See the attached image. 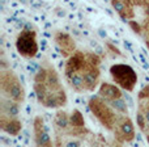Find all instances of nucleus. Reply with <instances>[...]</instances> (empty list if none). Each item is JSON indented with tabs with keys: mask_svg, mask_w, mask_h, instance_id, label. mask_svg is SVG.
Masks as SVG:
<instances>
[{
	"mask_svg": "<svg viewBox=\"0 0 149 147\" xmlns=\"http://www.w3.org/2000/svg\"><path fill=\"white\" fill-rule=\"evenodd\" d=\"M0 1H1V3H4V4H5V3H7L8 0H0Z\"/></svg>",
	"mask_w": 149,
	"mask_h": 147,
	"instance_id": "37998d69",
	"label": "nucleus"
},
{
	"mask_svg": "<svg viewBox=\"0 0 149 147\" xmlns=\"http://www.w3.org/2000/svg\"><path fill=\"white\" fill-rule=\"evenodd\" d=\"M107 47H109V49L111 50V51H114V53H115L116 55H122V53L119 51V49H116V47H114V46H113V45H111V44H109V45H107Z\"/></svg>",
	"mask_w": 149,
	"mask_h": 147,
	"instance_id": "a878e982",
	"label": "nucleus"
},
{
	"mask_svg": "<svg viewBox=\"0 0 149 147\" xmlns=\"http://www.w3.org/2000/svg\"><path fill=\"white\" fill-rule=\"evenodd\" d=\"M25 29H29V30H34L33 25H31L30 23H26V24H25Z\"/></svg>",
	"mask_w": 149,
	"mask_h": 147,
	"instance_id": "c756f323",
	"label": "nucleus"
},
{
	"mask_svg": "<svg viewBox=\"0 0 149 147\" xmlns=\"http://www.w3.org/2000/svg\"><path fill=\"white\" fill-rule=\"evenodd\" d=\"M47 132L49 127L43 125L42 117H37L34 120V135H36V143L38 146H51V138Z\"/></svg>",
	"mask_w": 149,
	"mask_h": 147,
	"instance_id": "423d86ee",
	"label": "nucleus"
},
{
	"mask_svg": "<svg viewBox=\"0 0 149 147\" xmlns=\"http://www.w3.org/2000/svg\"><path fill=\"white\" fill-rule=\"evenodd\" d=\"M98 34H100V36L102 37V38H106V37H107V33H106L105 29H102V28L98 29Z\"/></svg>",
	"mask_w": 149,
	"mask_h": 147,
	"instance_id": "cd10ccee",
	"label": "nucleus"
},
{
	"mask_svg": "<svg viewBox=\"0 0 149 147\" xmlns=\"http://www.w3.org/2000/svg\"><path fill=\"white\" fill-rule=\"evenodd\" d=\"M55 41H56V45L62 49L63 54L62 57H68L71 53L74 50V42L73 39L68 36L67 33H62V32H58L55 34Z\"/></svg>",
	"mask_w": 149,
	"mask_h": 147,
	"instance_id": "0eeeda50",
	"label": "nucleus"
},
{
	"mask_svg": "<svg viewBox=\"0 0 149 147\" xmlns=\"http://www.w3.org/2000/svg\"><path fill=\"white\" fill-rule=\"evenodd\" d=\"M139 98H149V85L145 87L144 89L139 93Z\"/></svg>",
	"mask_w": 149,
	"mask_h": 147,
	"instance_id": "aec40b11",
	"label": "nucleus"
},
{
	"mask_svg": "<svg viewBox=\"0 0 149 147\" xmlns=\"http://www.w3.org/2000/svg\"><path fill=\"white\" fill-rule=\"evenodd\" d=\"M0 124H1L3 132H5L9 135H13V137L20 134L21 129H22V125H21V122L18 121V120H7L5 118V114L1 116V121H0Z\"/></svg>",
	"mask_w": 149,
	"mask_h": 147,
	"instance_id": "1a4fd4ad",
	"label": "nucleus"
},
{
	"mask_svg": "<svg viewBox=\"0 0 149 147\" xmlns=\"http://www.w3.org/2000/svg\"><path fill=\"white\" fill-rule=\"evenodd\" d=\"M16 49L24 58H34L38 55V44L36 39V32L29 29H21L16 39Z\"/></svg>",
	"mask_w": 149,
	"mask_h": 147,
	"instance_id": "7ed1b4c3",
	"label": "nucleus"
},
{
	"mask_svg": "<svg viewBox=\"0 0 149 147\" xmlns=\"http://www.w3.org/2000/svg\"><path fill=\"white\" fill-rule=\"evenodd\" d=\"M143 68H144V70H149V65L148 63H143Z\"/></svg>",
	"mask_w": 149,
	"mask_h": 147,
	"instance_id": "f704fd0d",
	"label": "nucleus"
},
{
	"mask_svg": "<svg viewBox=\"0 0 149 147\" xmlns=\"http://www.w3.org/2000/svg\"><path fill=\"white\" fill-rule=\"evenodd\" d=\"M140 59H141V62L143 63H147V59H145V57L143 54H140Z\"/></svg>",
	"mask_w": 149,
	"mask_h": 147,
	"instance_id": "2f4dec72",
	"label": "nucleus"
},
{
	"mask_svg": "<svg viewBox=\"0 0 149 147\" xmlns=\"http://www.w3.org/2000/svg\"><path fill=\"white\" fill-rule=\"evenodd\" d=\"M55 13H56L58 17H65V15H67L65 11L62 9V8H56V9H55Z\"/></svg>",
	"mask_w": 149,
	"mask_h": 147,
	"instance_id": "4be33fe9",
	"label": "nucleus"
},
{
	"mask_svg": "<svg viewBox=\"0 0 149 147\" xmlns=\"http://www.w3.org/2000/svg\"><path fill=\"white\" fill-rule=\"evenodd\" d=\"M70 120H71V126H73V127H84V125H85L84 116H82L81 112L77 110V109H73Z\"/></svg>",
	"mask_w": 149,
	"mask_h": 147,
	"instance_id": "2eb2a0df",
	"label": "nucleus"
},
{
	"mask_svg": "<svg viewBox=\"0 0 149 147\" xmlns=\"http://www.w3.org/2000/svg\"><path fill=\"white\" fill-rule=\"evenodd\" d=\"M145 42H147V47L149 49V39H147V41H145Z\"/></svg>",
	"mask_w": 149,
	"mask_h": 147,
	"instance_id": "79ce46f5",
	"label": "nucleus"
},
{
	"mask_svg": "<svg viewBox=\"0 0 149 147\" xmlns=\"http://www.w3.org/2000/svg\"><path fill=\"white\" fill-rule=\"evenodd\" d=\"M65 146L67 147H77V146H80V142L79 141H71V142L65 143Z\"/></svg>",
	"mask_w": 149,
	"mask_h": 147,
	"instance_id": "393cba45",
	"label": "nucleus"
},
{
	"mask_svg": "<svg viewBox=\"0 0 149 147\" xmlns=\"http://www.w3.org/2000/svg\"><path fill=\"white\" fill-rule=\"evenodd\" d=\"M1 108H3V114H5V116H8V117H17L18 112H20L17 101H15V100L8 101V103L3 101Z\"/></svg>",
	"mask_w": 149,
	"mask_h": 147,
	"instance_id": "f8f14e48",
	"label": "nucleus"
},
{
	"mask_svg": "<svg viewBox=\"0 0 149 147\" xmlns=\"http://www.w3.org/2000/svg\"><path fill=\"white\" fill-rule=\"evenodd\" d=\"M145 12H147V15L149 16V4L147 5V9H145Z\"/></svg>",
	"mask_w": 149,
	"mask_h": 147,
	"instance_id": "a19ab883",
	"label": "nucleus"
},
{
	"mask_svg": "<svg viewBox=\"0 0 149 147\" xmlns=\"http://www.w3.org/2000/svg\"><path fill=\"white\" fill-rule=\"evenodd\" d=\"M54 122H55V125H56V127H59V129H62V130H65L70 126L71 120H70V117L67 116L65 112H58L54 118Z\"/></svg>",
	"mask_w": 149,
	"mask_h": 147,
	"instance_id": "4468645a",
	"label": "nucleus"
},
{
	"mask_svg": "<svg viewBox=\"0 0 149 147\" xmlns=\"http://www.w3.org/2000/svg\"><path fill=\"white\" fill-rule=\"evenodd\" d=\"M41 68V65L37 62H33V60H30V62L26 65V70H28V72L30 75H33V76H36V74L38 72V70Z\"/></svg>",
	"mask_w": 149,
	"mask_h": 147,
	"instance_id": "a211bd4d",
	"label": "nucleus"
},
{
	"mask_svg": "<svg viewBox=\"0 0 149 147\" xmlns=\"http://www.w3.org/2000/svg\"><path fill=\"white\" fill-rule=\"evenodd\" d=\"M105 11H106V12H107V13H109V15H110V16H113V12H111L110 9H107V8H105Z\"/></svg>",
	"mask_w": 149,
	"mask_h": 147,
	"instance_id": "4c0bfd02",
	"label": "nucleus"
},
{
	"mask_svg": "<svg viewBox=\"0 0 149 147\" xmlns=\"http://www.w3.org/2000/svg\"><path fill=\"white\" fill-rule=\"evenodd\" d=\"M130 26L132 28V30L135 32L136 34H141V28H140V25L136 23V21H130Z\"/></svg>",
	"mask_w": 149,
	"mask_h": 147,
	"instance_id": "6ab92c4d",
	"label": "nucleus"
},
{
	"mask_svg": "<svg viewBox=\"0 0 149 147\" xmlns=\"http://www.w3.org/2000/svg\"><path fill=\"white\" fill-rule=\"evenodd\" d=\"M110 104V106L114 109L115 112L118 113H122V114H128V104H127L126 98H115V100H111V101H107Z\"/></svg>",
	"mask_w": 149,
	"mask_h": 147,
	"instance_id": "ddd939ff",
	"label": "nucleus"
},
{
	"mask_svg": "<svg viewBox=\"0 0 149 147\" xmlns=\"http://www.w3.org/2000/svg\"><path fill=\"white\" fill-rule=\"evenodd\" d=\"M10 5H12L13 8H16V7H17V3H10Z\"/></svg>",
	"mask_w": 149,
	"mask_h": 147,
	"instance_id": "ea45409f",
	"label": "nucleus"
},
{
	"mask_svg": "<svg viewBox=\"0 0 149 147\" xmlns=\"http://www.w3.org/2000/svg\"><path fill=\"white\" fill-rule=\"evenodd\" d=\"M136 122H137V125H139L140 130L145 133V130H147V121H145V117L141 110H139V113L136 114Z\"/></svg>",
	"mask_w": 149,
	"mask_h": 147,
	"instance_id": "dca6fc26",
	"label": "nucleus"
},
{
	"mask_svg": "<svg viewBox=\"0 0 149 147\" xmlns=\"http://www.w3.org/2000/svg\"><path fill=\"white\" fill-rule=\"evenodd\" d=\"M147 139H148V142H149V135H148V137H147Z\"/></svg>",
	"mask_w": 149,
	"mask_h": 147,
	"instance_id": "c03bdc74",
	"label": "nucleus"
},
{
	"mask_svg": "<svg viewBox=\"0 0 149 147\" xmlns=\"http://www.w3.org/2000/svg\"><path fill=\"white\" fill-rule=\"evenodd\" d=\"M95 54H97V55H102L103 54L102 46H100V45H97V46H95Z\"/></svg>",
	"mask_w": 149,
	"mask_h": 147,
	"instance_id": "bb28decb",
	"label": "nucleus"
},
{
	"mask_svg": "<svg viewBox=\"0 0 149 147\" xmlns=\"http://www.w3.org/2000/svg\"><path fill=\"white\" fill-rule=\"evenodd\" d=\"M1 91L9 96L10 100L21 103L25 98L24 88L20 85L18 80L12 72H3L1 74Z\"/></svg>",
	"mask_w": 149,
	"mask_h": 147,
	"instance_id": "20e7f679",
	"label": "nucleus"
},
{
	"mask_svg": "<svg viewBox=\"0 0 149 147\" xmlns=\"http://www.w3.org/2000/svg\"><path fill=\"white\" fill-rule=\"evenodd\" d=\"M71 87L73 88L76 92H82L85 89V82H84V72H76L71 76H68Z\"/></svg>",
	"mask_w": 149,
	"mask_h": 147,
	"instance_id": "9b49d317",
	"label": "nucleus"
},
{
	"mask_svg": "<svg viewBox=\"0 0 149 147\" xmlns=\"http://www.w3.org/2000/svg\"><path fill=\"white\" fill-rule=\"evenodd\" d=\"M88 65V59H85V55L81 53L70 57L67 65H65V76H71V75L76 72H84L85 67Z\"/></svg>",
	"mask_w": 149,
	"mask_h": 147,
	"instance_id": "39448f33",
	"label": "nucleus"
},
{
	"mask_svg": "<svg viewBox=\"0 0 149 147\" xmlns=\"http://www.w3.org/2000/svg\"><path fill=\"white\" fill-rule=\"evenodd\" d=\"M43 36H45V37H49V38H50V37H51V34H50V33H47V32H45V33H43Z\"/></svg>",
	"mask_w": 149,
	"mask_h": 147,
	"instance_id": "58836bf2",
	"label": "nucleus"
},
{
	"mask_svg": "<svg viewBox=\"0 0 149 147\" xmlns=\"http://www.w3.org/2000/svg\"><path fill=\"white\" fill-rule=\"evenodd\" d=\"M124 98H126V101H127V104H128V106H134V101H132V98L130 97V95L128 93H124Z\"/></svg>",
	"mask_w": 149,
	"mask_h": 147,
	"instance_id": "5701e85b",
	"label": "nucleus"
},
{
	"mask_svg": "<svg viewBox=\"0 0 149 147\" xmlns=\"http://www.w3.org/2000/svg\"><path fill=\"white\" fill-rule=\"evenodd\" d=\"M123 45H124V47L127 49V51H130L131 54H134V47H132V45H131V42L128 41V39H123Z\"/></svg>",
	"mask_w": 149,
	"mask_h": 147,
	"instance_id": "412c9836",
	"label": "nucleus"
},
{
	"mask_svg": "<svg viewBox=\"0 0 149 147\" xmlns=\"http://www.w3.org/2000/svg\"><path fill=\"white\" fill-rule=\"evenodd\" d=\"M89 108L93 112L98 121L106 127V129L111 130L114 125L118 124V118L115 116L114 109L110 106V104L106 100H103L100 95L98 96H92L89 100Z\"/></svg>",
	"mask_w": 149,
	"mask_h": 147,
	"instance_id": "f257e3e1",
	"label": "nucleus"
},
{
	"mask_svg": "<svg viewBox=\"0 0 149 147\" xmlns=\"http://www.w3.org/2000/svg\"><path fill=\"white\" fill-rule=\"evenodd\" d=\"M70 5H71V8H72L73 11H74V9H76V8H77V7H76V4H74L73 1H70Z\"/></svg>",
	"mask_w": 149,
	"mask_h": 147,
	"instance_id": "473e14b6",
	"label": "nucleus"
},
{
	"mask_svg": "<svg viewBox=\"0 0 149 147\" xmlns=\"http://www.w3.org/2000/svg\"><path fill=\"white\" fill-rule=\"evenodd\" d=\"M20 3H22V4H28L29 3V0H18Z\"/></svg>",
	"mask_w": 149,
	"mask_h": 147,
	"instance_id": "e433bc0d",
	"label": "nucleus"
},
{
	"mask_svg": "<svg viewBox=\"0 0 149 147\" xmlns=\"http://www.w3.org/2000/svg\"><path fill=\"white\" fill-rule=\"evenodd\" d=\"M98 95L106 101H111V100H115V98H119L123 96L122 91L119 89L116 85L110 84V83H102L98 89Z\"/></svg>",
	"mask_w": 149,
	"mask_h": 147,
	"instance_id": "6e6552de",
	"label": "nucleus"
},
{
	"mask_svg": "<svg viewBox=\"0 0 149 147\" xmlns=\"http://www.w3.org/2000/svg\"><path fill=\"white\" fill-rule=\"evenodd\" d=\"M29 4H30L33 8H37V9L42 7V3H37V1H34V0H29Z\"/></svg>",
	"mask_w": 149,
	"mask_h": 147,
	"instance_id": "b1692460",
	"label": "nucleus"
},
{
	"mask_svg": "<svg viewBox=\"0 0 149 147\" xmlns=\"http://www.w3.org/2000/svg\"><path fill=\"white\" fill-rule=\"evenodd\" d=\"M89 44H90V46H92V47H95V46H97V42H95L94 41V39H90V41H89Z\"/></svg>",
	"mask_w": 149,
	"mask_h": 147,
	"instance_id": "7c9ffc66",
	"label": "nucleus"
},
{
	"mask_svg": "<svg viewBox=\"0 0 149 147\" xmlns=\"http://www.w3.org/2000/svg\"><path fill=\"white\" fill-rule=\"evenodd\" d=\"M110 74L113 76L114 82L120 88L132 92L137 83V74L128 65H114L110 67Z\"/></svg>",
	"mask_w": 149,
	"mask_h": 147,
	"instance_id": "f03ea898",
	"label": "nucleus"
},
{
	"mask_svg": "<svg viewBox=\"0 0 149 147\" xmlns=\"http://www.w3.org/2000/svg\"><path fill=\"white\" fill-rule=\"evenodd\" d=\"M119 129H120V133H122V135H123L124 142H131V141L135 138L134 124H132V121L130 118L123 117L120 125H119Z\"/></svg>",
	"mask_w": 149,
	"mask_h": 147,
	"instance_id": "9d476101",
	"label": "nucleus"
},
{
	"mask_svg": "<svg viewBox=\"0 0 149 147\" xmlns=\"http://www.w3.org/2000/svg\"><path fill=\"white\" fill-rule=\"evenodd\" d=\"M41 47H42V51H43V50H46V47H47V41H46V39H42V41H41Z\"/></svg>",
	"mask_w": 149,
	"mask_h": 147,
	"instance_id": "c85d7f7f",
	"label": "nucleus"
},
{
	"mask_svg": "<svg viewBox=\"0 0 149 147\" xmlns=\"http://www.w3.org/2000/svg\"><path fill=\"white\" fill-rule=\"evenodd\" d=\"M136 138H137V141H140V142H141V141H143V138H141V134H136Z\"/></svg>",
	"mask_w": 149,
	"mask_h": 147,
	"instance_id": "c9c22d12",
	"label": "nucleus"
},
{
	"mask_svg": "<svg viewBox=\"0 0 149 147\" xmlns=\"http://www.w3.org/2000/svg\"><path fill=\"white\" fill-rule=\"evenodd\" d=\"M111 5H113V8L119 15L124 13V11H126V4H124V1H122V0H111Z\"/></svg>",
	"mask_w": 149,
	"mask_h": 147,
	"instance_id": "f3484780",
	"label": "nucleus"
},
{
	"mask_svg": "<svg viewBox=\"0 0 149 147\" xmlns=\"http://www.w3.org/2000/svg\"><path fill=\"white\" fill-rule=\"evenodd\" d=\"M148 29H149V25H148Z\"/></svg>",
	"mask_w": 149,
	"mask_h": 147,
	"instance_id": "a18cd8bd",
	"label": "nucleus"
},
{
	"mask_svg": "<svg viewBox=\"0 0 149 147\" xmlns=\"http://www.w3.org/2000/svg\"><path fill=\"white\" fill-rule=\"evenodd\" d=\"M72 33L74 34V36H79V34H80V32L77 30V29H72Z\"/></svg>",
	"mask_w": 149,
	"mask_h": 147,
	"instance_id": "72a5a7b5",
	"label": "nucleus"
}]
</instances>
